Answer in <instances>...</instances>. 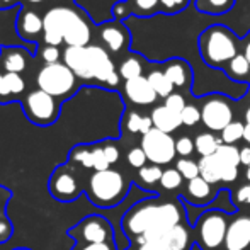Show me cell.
<instances>
[{"label": "cell", "mask_w": 250, "mask_h": 250, "mask_svg": "<svg viewBox=\"0 0 250 250\" xmlns=\"http://www.w3.org/2000/svg\"><path fill=\"white\" fill-rule=\"evenodd\" d=\"M70 160L79 162L85 168H92V146H87V145L75 146L72 150V153H70Z\"/></svg>", "instance_id": "cell-31"}, {"label": "cell", "mask_w": 250, "mask_h": 250, "mask_svg": "<svg viewBox=\"0 0 250 250\" xmlns=\"http://www.w3.org/2000/svg\"><path fill=\"white\" fill-rule=\"evenodd\" d=\"M22 111L33 125L50 126L60 116V102L41 89H34L22 99Z\"/></svg>", "instance_id": "cell-6"}, {"label": "cell", "mask_w": 250, "mask_h": 250, "mask_svg": "<svg viewBox=\"0 0 250 250\" xmlns=\"http://www.w3.org/2000/svg\"><path fill=\"white\" fill-rule=\"evenodd\" d=\"M244 140L250 145V125H245V131H244Z\"/></svg>", "instance_id": "cell-51"}, {"label": "cell", "mask_w": 250, "mask_h": 250, "mask_svg": "<svg viewBox=\"0 0 250 250\" xmlns=\"http://www.w3.org/2000/svg\"><path fill=\"white\" fill-rule=\"evenodd\" d=\"M160 184H162V188L167 189V191L177 189L179 186L182 184L181 172H179L177 168H167V170H164V175H162V179H160Z\"/></svg>", "instance_id": "cell-32"}, {"label": "cell", "mask_w": 250, "mask_h": 250, "mask_svg": "<svg viewBox=\"0 0 250 250\" xmlns=\"http://www.w3.org/2000/svg\"><path fill=\"white\" fill-rule=\"evenodd\" d=\"M136 250H164V249L157 247V245H151V244H142L136 247Z\"/></svg>", "instance_id": "cell-50"}, {"label": "cell", "mask_w": 250, "mask_h": 250, "mask_svg": "<svg viewBox=\"0 0 250 250\" xmlns=\"http://www.w3.org/2000/svg\"><path fill=\"white\" fill-rule=\"evenodd\" d=\"M68 235L79 244H107L112 242V228L109 221L102 216H87L79 225L68 230Z\"/></svg>", "instance_id": "cell-8"}, {"label": "cell", "mask_w": 250, "mask_h": 250, "mask_svg": "<svg viewBox=\"0 0 250 250\" xmlns=\"http://www.w3.org/2000/svg\"><path fill=\"white\" fill-rule=\"evenodd\" d=\"M199 175L208 182V184H216L221 181L220 175V164H218L216 155H209V157H201L199 160Z\"/></svg>", "instance_id": "cell-24"}, {"label": "cell", "mask_w": 250, "mask_h": 250, "mask_svg": "<svg viewBox=\"0 0 250 250\" xmlns=\"http://www.w3.org/2000/svg\"><path fill=\"white\" fill-rule=\"evenodd\" d=\"M12 237V223L5 216V211H0V244Z\"/></svg>", "instance_id": "cell-42"}, {"label": "cell", "mask_w": 250, "mask_h": 250, "mask_svg": "<svg viewBox=\"0 0 250 250\" xmlns=\"http://www.w3.org/2000/svg\"><path fill=\"white\" fill-rule=\"evenodd\" d=\"M188 194L194 201H198V203H203V201L211 198V184H208V182L199 175V177L189 181Z\"/></svg>", "instance_id": "cell-29"}, {"label": "cell", "mask_w": 250, "mask_h": 250, "mask_svg": "<svg viewBox=\"0 0 250 250\" xmlns=\"http://www.w3.org/2000/svg\"><path fill=\"white\" fill-rule=\"evenodd\" d=\"M164 73L168 80L172 82L174 87H188L189 83L192 82V72H191V66L188 65V62L181 58H172L165 63V68Z\"/></svg>", "instance_id": "cell-20"}, {"label": "cell", "mask_w": 250, "mask_h": 250, "mask_svg": "<svg viewBox=\"0 0 250 250\" xmlns=\"http://www.w3.org/2000/svg\"><path fill=\"white\" fill-rule=\"evenodd\" d=\"M77 77L63 62L43 65L36 73V85L55 99H68L75 94L79 82Z\"/></svg>", "instance_id": "cell-5"}, {"label": "cell", "mask_w": 250, "mask_h": 250, "mask_svg": "<svg viewBox=\"0 0 250 250\" xmlns=\"http://www.w3.org/2000/svg\"><path fill=\"white\" fill-rule=\"evenodd\" d=\"M97 34H99L102 44L109 53H125L129 48L131 43V34H129L128 27L121 22V21H107L97 26Z\"/></svg>", "instance_id": "cell-12"}, {"label": "cell", "mask_w": 250, "mask_h": 250, "mask_svg": "<svg viewBox=\"0 0 250 250\" xmlns=\"http://www.w3.org/2000/svg\"><path fill=\"white\" fill-rule=\"evenodd\" d=\"M228 223L223 214L211 211L201 218L199 223V242L204 250H220L225 244Z\"/></svg>", "instance_id": "cell-9"}, {"label": "cell", "mask_w": 250, "mask_h": 250, "mask_svg": "<svg viewBox=\"0 0 250 250\" xmlns=\"http://www.w3.org/2000/svg\"><path fill=\"white\" fill-rule=\"evenodd\" d=\"M75 250H114V245H112V242H107V244H89L77 247Z\"/></svg>", "instance_id": "cell-45"}, {"label": "cell", "mask_w": 250, "mask_h": 250, "mask_svg": "<svg viewBox=\"0 0 250 250\" xmlns=\"http://www.w3.org/2000/svg\"><path fill=\"white\" fill-rule=\"evenodd\" d=\"M41 60L44 62V65H50V63H58L60 58H63V53L58 50L56 46H48L44 44L41 48Z\"/></svg>", "instance_id": "cell-39"}, {"label": "cell", "mask_w": 250, "mask_h": 250, "mask_svg": "<svg viewBox=\"0 0 250 250\" xmlns=\"http://www.w3.org/2000/svg\"><path fill=\"white\" fill-rule=\"evenodd\" d=\"M26 89V82L21 73H3L0 80V102L14 101L21 96Z\"/></svg>", "instance_id": "cell-22"}, {"label": "cell", "mask_w": 250, "mask_h": 250, "mask_svg": "<svg viewBox=\"0 0 250 250\" xmlns=\"http://www.w3.org/2000/svg\"><path fill=\"white\" fill-rule=\"evenodd\" d=\"M142 148L145 151L146 158L153 165H167L174 160L175 153V140L168 133H164L160 129H151L150 133L143 135Z\"/></svg>", "instance_id": "cell-7"}, {"label": "cell", "mask_w": 250, "mask_h": 250, "mask_svg": "<svg viewBox=\"0 0 250 250\" xmlns=\"http://www.w3.org/2000/svg\"><path fill=\"white\" fill-rule=\"evenodd\" d=\"M225 70H227V73H228L230 79L242 80L250 73V62L247 60V56H245L244 53H238V55L235 56V58L231 60L227 66H225Z\"/></svg>", "instance_id": "cell-28"}, {"label": "cell", "mask_w": 250, "mask_h": 250, "mask_svg": "<svg viewBox=\"0 0 250 250\" xmlns=\"http://www.w3.org/2000/svg\"><path fill=\"white\" fill-rule=\"evenodd\" d=\"M181 119H182V125L186 126H194L198 125L201 121V111L196 105H186L184 111L181 112Z\"/></svg>", "instance_id": "cell-36"}, {"label": "cell", "mask_w": 250, "mask_h": 250, "mask_svg": "<svg viewBox=\"0 0 250 250\" xmlns=\"http://www.w3.org/2000/svg\"><path fill=\"white\" fill-rule=\"evenodd\" d=\"M29 50L24 46H2L0 50V68L3 73H21L29 65Z\"/></svg>", "instance_id": "cell-19"}, {"label": "cell", "mask_w": 250, "mask_h": 250, "mask_svg": "<svg viewBox=\"0 0 250 250\" xmlns=\"http://www.w3.org/2000/svg\"><path fill=\"white\" fill-rule=\"evenodd\" d=\"M244 131L245 125H242L240 121H233L221 131V140H223L225 145H235L237 142L244 140Z\"/></svg>", "instance_id": "cell-30"}, {"label": "cell", "mask_w": 250, "mask_h": 250, "mask_svg": "<svg viewBox=\"0 0 250 250\" xmlns=\"http://www.w3.org/2000/svg\"><path fill=\"white\" fill-rule=\"evenodd\" d=\"M27 3H33V5H36V3H43L44 0H26Z\"/></svg>", "instance_id": "cell-53"}, {"label": "cell", "mask_w": 250, "mask_h": 250, "mask_svg": "<svg viewBox=\"0 0 250 250\" xmlns=\"http://www.w3.org/2000/svg\"><path fill=\"white\" fill-rule=\"evenodd\" d=\"M143 75V63L136 55H129L128 58H125L119 65V77L126 80L136 79V77Z\"/></svg>", "instance_id": "cell-27"}, {"label": "cell", "mask_w": 250, "mask_h": 250, "mask_svg": "<svg viewBox=\"0 0 250 250\" xmlns=\"http://www.w3.org/2000/svg\"><path fill=\"white\" fill-rule=\"evenodd\" d=\"M201 121L211 131H223L230 123H233L231 105L221 96L209 97L201 109Z\"/></svg>", "instance_id": "cell-10"}, {"label": "cell", "mask_w": 250, "mask_h": 250, "mask_svg": "<svg viewBox=\"0 0 250 250\" xmlns=\"http://www.w3.org/2000/svg\"><path fill=\"white\" fill-rule=\"evenodd\" d=\"M16 250H27V249H16Z\"/></svg>", "instance_id": "cell-56"}, {"label": "cell", "mask_w": 250, "mask_h": 250, "mask_svg": "<svg viewBox=\"0 0 250 250\" xmlns=\"http://www.w3.org/2000/svg\"><path fill=\"white\" fill-rule=\"evenodd\" d=\"M158 12H160V0H123L112 5V17L121 22L129 16L151 17Z\"/></svg>", "instance_id": "cell-15"}, {"label": "cell", "mask_w": 250, "mask_h": 250, "mask_svg": "<svg viewBox=\"0 0 250 250\" xmlns=\"http://www.w3.org/2000/svg\"><path fill=\"white\" fill-rule=\"evenodd\" d=\"M216 158L220 164V175L223 182H231L238 177V165H240V150L235 145H221L216 150Z\"/></svg>", "instance_id": "cell-18"}, {"label": "cell", "mask_w": 250, "mask_h": 250, "mask_svg": "<svg viewBox=\"0 0 250 250\" xmlns=\"http://www.w3.org/2000/svg\"><path fill=\"white\" fill-rule=\"evenodd\" d=\"M181 225V213L174 203H142L126 213L123 228L128 235L140 238L146 231L165 230Z\"/></svg>", "instance_id": "cell-2"}, {"label": "cell", "mask_w": 250, "mask_h": 250, "mask_svg": "<svg viewBox=\"0 0 250 250\" xmlns=\"http://www.w3.org/2000/svg\"><path fill=\"white\" fill-rule=\"evenodd\" d=\"M191 3V0H160V12L174 16L182 10H186Z\"/></svg>", "instance_id": "cell-35"}, {"label": "cell", "mask_w": 250, "mask_h": 250, "mask_svg": "<svg viewBox=\"0 0 250 250\" xmlns=\"http://www.w3.org/2000/svg\"><path fill=\"white\" fill-rule=\"evenodd\" d=\"M146 160H148V158H146V155L142 146H136V148H131L128 151V162L131 167H136V168L145 167Z\"/></svg>", "instance_id": "cell-38"}, {"label": "cell", "mask_w": 250, "mask_h": 250, "mask_svg": "<svg viewBox=\"0 0 250 250\" xmlns=\"http://www.w3.org/2000/svg\"><path fill=\"white\" fill-rule=\"evenodd\" d=\"M225 250H250V216H238L228 225Z\"/></svg>", "instance_id": "cell-16"}, {"label": "cell", "mask_w": 250, "mask_h": 250, "mask_svg": "<svg viewBox=\"0 0 250 250\" xmlns=\"http://www.w3.org/2000/svg\"><path fill=\"white\" fill-rule=\"evenodd\" d=\"M138 175L143 182H146V184H155V182H160L162 175H164V170H162L158 165L151 164V165H145V167L140 168Z\"/></svg>", "instance_id": "cell-34"}, {"label": "cell", "mask_w": 250, "mask_h": 250, "mask_svg": "<svg viewBox=\"0 0 250 250\" xmlns=\"http://www.w3.org/2000/svg\"><path fill=\"white\" fill-rule=\"evenodd\" d=\"M10 196H12V192H10L9 189L0 186V211H3V206L7 204V201H9Z\"/></svg>", "instance_id": "cell-47"}, {"label": "cell", "mask_w": 250, "mask_h": 250, "mask_svg": "<svg viewBox=\"0 0 250 250\" xmlns=\"http://www.w3.org/2000/svg\"><path fill=\"white\" fill-rule=\"evenodd\" d=\"M136 240H138V245L151 244L164 250H184L189 245V233L182 225H177L174 228L146 231Z\"/></svg>", "instance_id": "cell-11"}, {"label": "cell", "mask_w": 250, "mask_h": 250, "mask_svg": "<svg viewBox=\"0 0 250 250\" xmlns=\"http://www.w3.org/2000/svg\"><path fill=\"white\" fill-rule=\"evenodd\" d=\"M194 148H196L194 142H192L191 138H188V136H182V138H179L177 142H175V150H177V153L181 155V157H189Z\"/></svg>", "instance_id": "cell-41"}, {"label": "cell", "mask_w": 250, "mask_h": 250, "mask_svg": "<svg viewBox=\"0 0 250 250\" xmlns=\"http://www.w3.org/2000/svg\"><path fill=\"white\" fill-rule=\"evenodd\" d=\"M177 170L181 172V175L188 181L199 177V165L196 162L189 160V158H181L177 162Z\"/></svg>", "instance_id": "cell-33"}, {"label": "cell", "mask_w": 250, "mask_h": 250, "mask_svg": "<svg viewBox=\"0 0 250 250\" xmlns=\"http://www.w3.org/2000/svg\"><path fill=\"white\" fill-rule=\"evenodd\" d=\"M44 22L43 17L33 9L21 7L16 17V34L22 43L36 44L40 38H43Z\"/></svg>", "instance_id": "cell-14"}, {"label": "cell", "mask_w": 250, "mask_h": 250, "mask_svg": "<svg viewBox=\"0 0 250 250\" xmlns=\"http://www.w3.org/2000/svg\"><path fill=\"white\" fill-rule=\"evenodd\" d=\"M237 0H196V9L201 14L209 16H223L235 7Z\"/></svg>", "instance_id": "cell-23"}, {"label": "cell", "mask_w": 250, "mask_h": 250, "mask_svg": "<svg viewBox=\"0 0 250 250\" xmlns=\"http://www.w3.org/2000/svg\"><path fill=\"white\" fill-rule=\"evenodd\" d=\"M150 118H151V123H153L155 129H160V131L168 133V135H170L172 131H175V129L182 125L181 114L170 111V109L165 107V105H157V107L151 111Z\"/></svg>", "instance_id": "cell-21"}, {"label": "cell", "mask_w": 250, "mask_h": 250, "mask_svg": "<svg viewBox=\"0 0 250 250\" xmlns=\"http://www.w3.org/2000/svg\"><path fill=\"white\" fill-rule=\"evenodd\" d=\"M92 168L96 172L107 170L109 168V162H107V158H105L102 146H99V145L92 146Z\"/></svg>", "instance_id": "cell-37"}, {"label": "cell", "mask_w": 250, "mask_h": 250, "mask_svg": "<svg viewBox=\"0 0 250 250\" xmlns=\"http://www.w3.org/2000/svg\"><path fill=\"white\" fill-rule=\"evenodd\" d=\"M146 79H148L150 85L153 87V90L157 92L158 97L167 99L170 94H174V85H172L170 80L165 77L164 70H151L148 75H146Z\"/></svg>", "instance_id": "cell-25"}, {"label": "cell", "mask_w": 250, "mask_h": 250, "mask_svg": "<svg viewBox=\"0 0 250 250\" xmlns=\"http://www.w3.org/2000/svg\"><path fill=\"white\" fill-rule=\"evenodd\" d=\"M199 53L208 66L225 68L240 53V41L227 26L214 24L201 33Z\"/></svg>", "instance_id": "cell-3"}, {"label": "cell", "mask_w": 250, "mask_h": 250, "mask_svg": "<svg viewBox=\"0 0 250 250\" xmlns=\"http://www.w3.org/2000/svg\"><path fill=\"white\" fill-rule=\"evenodd\" d=\"M102 150H104V155H105V158H107L109 165L116 164V162L119 160V150L114 143H105V145L102 146Z\"/></svg>", "instance_id": "cell-44"}, {"label": "cell", "mask_w": 250, "mask_h": 250, "mask_svg": "<svg viewBox=\"0 0 250 250\" xmlns=\"http://www.w3.org/2000/svg\"><path fill=\"white\" fill-rule=\"evenodd\" d=\"M221 145H223V140L216 138V136L211 135V133H201V135H198V138H196V142H194L196 151H198L201 157H209V155H214Z\"/></svg>", "instance_id": "cell-26"}, {"label": "cell", "mask_w": 250, "mask_h": 250, "mask_svg": "<svg viewBox=\"0 0 250 250\" xmlns=\"http://www.w3.org/2000/svg\"><path fill=\"white\" fill-rule=\"evenodd\" d=\"M143 123V116H140L138 112H129L128 118H126V128L131 133H140Z\"/></svg>", "instance_id": "cell-43"}, {"label": "cell", "mask_w": 250, "mask_h": 250, "mask_svg": "<svg viewBox=\"0 0 250 250\" xmlns=\"http://www.w3.org/2000/svg\"><path fill=\"white\" fill-rule=\"evenodd\" d=\"M125 97L129 102L136 105H150L157 101V92L153 90V87L150 85L146 77H136V79L126 80L125 87H123Z\"/></svg>", "instance_id": "cell-17"}, {"label": "cell", "mask_w": 250, "mask_h": 250, "mask_svg": "<svg viewBox=\"0 0 250 250\" xmlns=\"http://www.w3.org/2000/svg\"><path fill=\"white\" fill-rule=\"evenodd\" d=\"M245 121H247V125H250V107L245 111Z\"/></svg>", "instance_id": "cell-52"}, {"label": "cell", "mask_w": 250, "mask_h": 250, "mask_svg": "<svg viewBox=\"0 0 250 250\" xmlns=\"http://www.w3.org/2000/svg\"><path fill=\"white\" fill-rule=\"evenodd\" d=\"M63 2H66V3H68V2H70V3H72V2H73V0H63Z\"/></svg>", "instance_id": "cell-55"}, {"label": "cell", "mask_w": 250, "mask_h": 250, "mask_svg": "<svg viewBox=\"0 0 250 250\" xmlns=\"http://www.w3.org/2000/svg\"><path fill=\"white\" fill-rule=\"evenodd\" d=\"M43 41L48 46L65 43L66 48H85L92 41L94 22L80 7L72 3L51 7L43 16Z\"/></svg>", "instance_id": "cell-1"}, {"label": "cell", "mask_w": 250, "mask_h": 250, "mask_svg": "<svg viewBox=\"0 0 250 250\" xmlns=\"http://www.w3.org/2000/svg\"><path fill=\"white\" fill-rule=\"evenodd\" d=\"M165 107H168L170 111H174V112H177V114H181L182 111H184V107L188 104H186V99L181 96V94H170V96L165 99Z\"/></svg>", "instance_id": "cell-40"}, {"label": "cell", "mask_w": 250, "mask_h": 250, "mask_svg": "<svg viewBox=\"0 0 250 250\" xmlns=\"http://www.w3.org/2000/svg\"><path fill=\"white\" fill-rule=\"evenodd\" d=\"M126 191H128V182H126L125 175L112 168L94 172L87 184L89 199L101 208L116 206L119 201L125 199Z\"/></svg>", "instance_id": "cell-4"}, {"label": "cell", "mask_w": 250, "mask_h": 250, "mask_svg": "<svg viewBox=\"0 0 250 250\" xmlns=\"http://www.w3.org/2000/svg\"><path fill=\"white\" fill-rule=\"evenodd\" d=\"M237 201H238V203H242V204H250V184L238 189Z\"/></svg>", "instance_id": "cell-46"}, {"label": "cell", "mask_w": 250, "mask_h": 250, "mask_svg": "<svg viewBox=\"0 0 250 250\" xmlns=\"http://www.w3.org/2000/svg\"><path fill=\"white\" fill-rule=\"evenodd\" d=\"M240 164L244 165L250 164V146H245V148L240 150Z\"/></svg>", "instance_id": "cell-49"}, {"label": "cell", "mask_w": 250, "mask_h": 250, "mask_svg": "<svg viewBox=\"0 0 250 250\" xmlns=\"http://www.w3.org/2000/svg\"><path fill=\"white\" fill-rule=\"evenodd\" d=\"M245 177H247V181H250V164L247 165V170H245Z\"/></svg>", "instance_id": "cell-54"}, {"label": "cell", "mask_w": 250, "mask_h": 250, "mask_svg": "<svg viewBox=\"0 0 250 250\" xmlns=\"http://www.w3.org/2000/svg\"><path fill=\"white\" fill-rule=\"evenodd\" d=\"M50 192L60 201H73L79 198L80 186L75 172L68 165H60L50 177Z\"/></svg>", "instance_id": "cell-13"}, {"label": "cell", "mask_w": 250, "mask_h": 250, "mask_svg": "<svg viewBox=\"0 0 250 250\" xmlns=\"http://www.w3.org/2000/svg\"><path fill=\"white\" fill-rule=\"evenodd\" d=\"M19 0H0V10L14 9V7H19Z\"/></svg>", "instance_id": "cell-48"}]
</instances>
